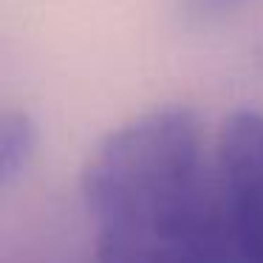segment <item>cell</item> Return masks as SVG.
Listing matches in <instances>:
<instances>
[{
	"instance_id": "obj_2",
	"label": "cell",
	"mask_w": 263,
	"mask_h": 263,
	"mask_svg": "<svg viewBox=\"0 0 263 263\" xmlns=\"http://www.w3.org/2000/svg\"><path fill=\"white\" fill-rule=\"evenodd\" d=\"M223 263H263V114L227 116L212 150Z\"/></svg>"
},
{
	"instance_id": "obj_3",
	"label": "cell",
	"mask_w": 263,
	"mask_h": 263,
	"mask_svg": "<svg viewBox=\"0 0 263 263\" xmlns=\"http://www.w3.org/2000/svg\"><path fill=\"white\" fill-rule=\"evenodd\" d=\"M37 130L29 116L6 114L0 122V181L12 184L14 176L26 167V161L34 153Z\"/></svg>"
},
{
	"instance_id": "obj_4",
	"label": "cell",
	"mask_w": 263,
	"mask_h": 263,
	"mask_svg": "<svg viewBox=\"0 0 263 263\" xmlns=\"http://www.w3.org/2000/svg\"><path fill=\"white\" fill-rule=\"evenodd\" d=\"M238 3H243V0H187L190 12H195L198 17H215V14L232 12Z\"/></svg>"
},
{
	"instance_id": "obj_1",
	"label": "cell",
	"mask_w": 263,
	"mask_h": 263,
	"mask_svg": "<svg viewBox=\"0 0 263 263\" xmlns=\"http://www.w3.org/2000/svg\"><path fill=\"white\" fill-rule=\"evenodd\" d=\"M93 263H223L198 116L159 108L99 142L82 170Z\"/></svg>"
}]
</instances>
